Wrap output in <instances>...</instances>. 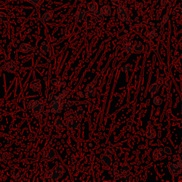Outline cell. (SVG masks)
I'll return each mask as SVG.
<instances>
[{
    "instance_id": "3",
    "label": "cell",
    "mask_w": 182,
    "mask_h": 182,
    "mask_svg": "<svg viewBox=\"0 0 182 182\" xmlns=\"http://www.w3.org/2000/svg\"><path fill=\"white\" fill-rule=\"evenodd\" d=\"M51 176L50 181H56L58 179H60L61 176L64 173V168L60 164L56 165L51 169Z\"/></svg>"
},
{
    "instance_id": "20",
    "label": "cell",
    "mask_w": 182,
    "mask_h": 182,
    "mask_svg": "<svg viewBox=\"0 0 182 182\" xmlns=\"http://www.w3.org/2000/svg\"><path fill=\"white\" fill-rule=\"evenodd\" d=\"M99 10H100L102 17H108L111 14V7L108 4L103 5Z\"/></svg>"
},
{
    "instance_id": "32",
    "label": "cell",
    "mask_w": 182,
    "mask_h": 182,
    "mask_svg": "<svg viewBox=\"0 0 182 182\" xmlns=\"http://www.w3.org/2000/svg\"><path fill=\"white\" fill-rule=\"evenodd\" d=\"M41 100H30V101L28 102V104H27V108H28L29 110H31V109L32 110L33 108L35 107L38 104L40 103V102L41 101Z\"/></svg>"
},
{
    "instance_id": "49",
    "label": "cell",
    "mask_w": 182,
    "mask_h": 182,
    "mask_svg": "<svg viewBox=\"0 0 182 182\" xmlns=\"http://www.w3.org/2000/svg\"><path fill=\"white\" fill-rule=\"evenodd\" d=\"M1 154H2V152H1V150H0V157H1Z\"/></svg>"
},
{
    "instance_id": "18",
    "label": "cell",
    "mask_w": 182,
    "mask_h": 182,
    "mask_svg": "<svg viewBox=\"0 0 182 182\" xmlns=\"http://www.w3.org/2000/svg\"><path fill=\"white\" fill-rule=\"evenodd\" d=\"M51 110L54 114H58L61 111V102L56 101V100H53L51 103Z\"/></svg>"
},
{
    "instance_id": "39",
    "label": "cell",
    "mask_w": 182,
    "mask_h": 182,
    "mask_svg": "<svg viewBox=\"0 0 182 182\" xmlns=\"http://www.w3.org/2000/svg\"><path fill=\"white\" fill-rule=\"evenodd\" d=\"M152 102L153 104H154L155 105H160L162 103V100L159 96H155L153 98Z\"/></svg>"
},
{
    "instance_id": "37",
    "label": "cell",
    "mask_w": 182,
    "mask_h": 182,
    "mask_svg": "<svg viewBox=\"0 0 182 182\" xmlns=\"http://www.w3.org/2000/svg\"><path fill=\"white\" fill-rule=\"evenodd\" d=\"M132 180V177L129 174L120 176V181L122 182H129Z\"/></svg>"
},
{
    "instance_id": "50",
    "label": "cell",
    "mask_w": 182,
    "mask_h": 182,
    "mask_svg": "<svg viewBox=\"0 0 182 182\" xmlns=\"http://www.w3.org/2000/svg\"><path fill=\"white\" fill-rule=\"evenodd\" d=\"M181 161H182V158H181ZM181 172L182 173V162H181Z\"/></svg>"
},
{
    "instance_id": "38",
    "label": "cell",
    "mask_w": 182,
    "mask_h": 182,
    "mask_svg": "<svg viewBox=\"0 0 182 182\" xmlns=\"http://www.w3.org/2000/svg\"><path fill=\"white\" fill-rule=\"evenodd\" d=\"M51 170H46V172L44 173V174H43V177L44 178V181H50V179H51Z\"/></svg>"
},
{
    "instance_id": "28",
    "label": "cell",
    "mask_w": 182,
    "mask_h": 182,
    "mask_svg": "<svg viewBox=\"0 0 182 182\" xmlns=\"http://www.w3.org/2000/svg\"><path fill=\"white\" fill-rule=\"evenodd\" d=\"M116 148H117L116 144H112V145H110L107 148H106L105 151V154H107V155L109 156H111L112 154L114 153Z\"/></svg>"
},
{
    "instance_id": "10",
    "label": "cell",
    "mask_w": 182,
    "mask_h": 182,
    "mask_svg": "<svg viewBox=\"0 0 182 182\" xmlns=\"http://www.w3.org/2000/svg\"><path fill=\"white\" fill-rule=\"evenodd\" d=\"M99 10L98 3L95 1H91L88 4V14H95Z\"/></svg>"
},
{
    "instance_id": "35",
    "label": "cell",
    "mask_w": 182,
    "mask_h": 182,
    "mask_svg": "<svg viewBox=\"0 0 182 182\" xmlns=\"http://www.w3.org/2000/svg\"><path fill=\"white\" fill-rule=\"evenodd\" d=\"M10 20V17L5 12H0V22H7Z\"/></svg>"
},
{
    "instance_id": "19",
    "label": "cell",
    "mask_w": 182,
    "mask_h": 182,
    "mask_svg": "<svg viewBox=\"0 0 182 182\" xmlns=\"http://www.w3.org/2000/svg\"><path fill=\"white\" fill-rule=\"evenodd\" d=\"M32 50H33V47L30 44H26V43H22L19 48V52L23 53H27L31 51Z\"/></svg>"
},
{
    "instance_id": "8",
    "label": "cell",
    "mask_w": 182,
    "mask_h": 182,
    "mask_svg": "<svg viewBox=\"0 0 182 182\" xmlns=\"http://www.w3.org/2000/svg\"><path fill=\"white\" fill-rule=\"evenodd\" d=\"M87 18V13L83 9H78L75 14V20L76 22H82Z\"/></svg>"
},
{
    "instance_id": "9",
    "label": "cell",
    "mask_w": 182,
    "mask_h": 182,
    "mask_svg": "<svg viewBox=\"0 0 182 182\" xmlns=\"http://www.w3.org/2000/svg\"><path fill=\"white\" fill-rule=\"evenodd\" d=\"M44 103L43 100H41L40 103L38 104L35 107L32 109V114L35 118H39V117L42 115L43 111H44Z\"/></svg>"
},
{
    "instance_id": "33",
    "label": "cell",
    "mask_w": 182,
    "mask_h": 182,
    "mask_svg": "<svg viewBox=\"0 0 182 182\" xmlns=\"http://www.w3.org/2000/svg\"><path fill=\"white\" fill-rule=\"evenodd\" d=\"M157 36H158L157 31H156L154 28H152V29L149 31L148 35H147V37H148V39L152 40V39H155L157 37Z\"/></svg>"
},
{
    "instance_id": "29",
    "label": "cell",
    "mask_w": 182,
    "mask_h": 182,
    "mask_svg": "<svg viewBox=\"0 0 182 182\" xmlns=\"http://www.w3.org/2000/svg\"><path fill=\"white\" fill-rule=\"evenodd\" d=\"M30 88L33 90L34 91H39L41 88V83L40 81L38 80H34L30 84Z\"/></svg>"
},
{
    "instance_id": "42",
    "label": "cell",
    "mask_w": 182,
    "mask_h": 182,
    "mask_svg": "<svg viewBox=\"0 0 182 182\" xmlns=\"http://www.w3.org/2000/svg\"><path fill=\"white\" fill-rule=\"evenodd\" d=\"M169 20V15L167 14H166L165 15L163 16V17H162V22H161V25L162 26H163V25H164L167 22V21Z\"/></svg>"
},
{
    "instance_id": "14",
    "label": "cell",
    "mask_w": 182,
    "mask_h": 182,
    "mask_svg": "<svg viewBox=\"0 0 182 182\" xmlns=\"http://www.w3.org/2000/svg\"><path fill=\"white\" fill-rule=\"evenodd\" d=\"M53 15V10H48L44 12V14L41 15L40 18V21L41 23H45L46 21H49L51 19Z\"/></svg>"
},
{
    "instance_id": "51",
    "label": "cell",
    "mask_w": 182,
    "mask_h": 182,
    "mask_svg": "<svg viewBox=\"0 0 182 182\" xmlns=\"http://www.w3.org/2000/svg\"><path fill=\"white\" fill-rule=\"evenodd\" d=\"M24 1H27V0H24Z\"/></svg>"
},
{
    "instance_id": "7",
    "label": "cell",
    "mask_w": 182,
    "mask_h": 182,
    "mask_svg": "<svg viewBox=\"0 0 182 182\" xmlns=\"http://www.w3.org/2000/svg\"><path fill=\"white\" fill-rule=\"evenodd\" d=\"M17 69V64L14 62V61H7V63H5L4 65L3 66V70L4 71L8 72L10 73H15Z\"/></svg>"
},
{
    "instance_id": "34",
    "label": "cell",
    "mask_w": 182,
    "mask_h": 182,
    "mask_svg": "<svg viewBox=\"0 0 182 182\" xmlns=\"http://www.w3.org/2000/svg\"><path fill=\"white\" fill-rule=\"evenodd\" d=\"M54 125L58 129H61L64 126V120L61 118H57L54 121Z\"/></svg>"
},
{
    "instance_id": "21",
    "label": "cell",
    "mask_w": 182,
    "mask_h": 182,
    "mask_svg": "<svg viewBox=\"0 0 182 182\" xmlns=\"http://www.w3.org/2000/svg\"><path fill=\"white\" fill-rule=\"evenodd\" d=\"M56 156V152L53 150V149H51V150L48 151L44 156L43 160L45 162H51L53 159H54V158H55Z\"/></svg>"
},
{
    "instance_id": "27",
    "label": "cell",
    "mask_w": 182,
    "mask_h": 182,
    "mask_svg": "<svg viewBox=\"0 0 182 182\" xmlns=\"http://www.w3.org/2000/svg\"><path fill=\"white\" fill-rule=\"evenodd\" d=\"M75 114H76V118L78 119L79 121H82V120H84L85 118H86V113H85V110L80 107L78 108L77 111L75 112Z\"/></svg>"
},
{
    "instance_id": "44",
    "label": "cell",
    "mask_w": 182,
    "mask_h": 182,
    "mask_svg": "<svg viewBox=\"0 0 182 182\" xmlns=\"http://www.w3.org/2000/svg\"><path fill=\"white\" fill-rule=\"evenodd\" d=\"M170 2V0H161L160 1V5L162 7H166Z\"/></svg>"
},
{
    "instance_id": "26",
    "label": "cell",
    "mask_w": 182,
    "mask_h": 182,
    "mask_svg": "<svg viewBox=\"0 0 182 182\" xmlns=\"http://www.w3.org/2000/svg\"><path fill=\"white\" fill-rule=\"evenodd\" d=\"M51 84L55 85L57 88H62L66 86V82L63 80V79L61 78H56V79H53L51 81Z\"/></svg>"
},
{
    "instance_id": "40",
    "label": "cell",
    "mask_w": 182,
    "mask_h": 182,
    "mask_svg": "<svg viewBox=\"0 0 182 182\" xmlns=\"http://www.w3.org/2000/svg\"><path fill=\"white\" fill-rule=\"evenodd\" d=\"M27 2L34 5V6L37 7L41 4V0H27Z\"/></svg>"
},
{
    "instance_id": "15",
    "label": "cell",
    "mask_w": 182,
    "mask_h": 182,
    "mask_svg": "<svg viewBox=\"0 0 182 182\" xmlns=\"http://www.w3.org/2000/svg\"><path fill=\"white\" fill-rule=\"evenodd\" d=\"M131 170V167L129 164H122L120 168L118 169V174L119 176L121 175H125V174H129Z\"/></svg>"
},
{
    "instance_id": "2",
    "label": "cell",
    "mask_w": 182,
    "mask_h": 182,
    "mask_svg": "<svg viewBox=\"0 0 182 182\" xmlns=\"http://www.w3.org/2000/svg\"><path fill=\"white\" fill-rule=\"evenodd\" d=\"M181 159H179L175 163L169 162L168 164V170L172 176H177L181 173Z\"/></svg>"
},
{
    "instance_id": "25",
    "label": "cell",
    "mask_w": 182,
    "mask_h": 182,
    "mask_svg": "<svg viewBox=\"0 0 182 182\" xmlns=\"http://www.w3.org/2000/svg\"><path fill=\"white\" fill-rule=\"evenodd\" d=\"M145 136L147 139H149V140H152V139H154L156 136V130L154 129L153 127H149L147 129L145 133Z\"/></svg>"
},
{
    "instance_id": "48",
    "label": "cell",
    "mask_w": 182,
    "mask_h": 182,
    "mask_svg": "<svg viewBox=\"0 0 182 182\" xmlns=\"http://www.w3.org/2000/svg\"><path fill=\"white\" fill-rule=\"evenodd\" d=\"M110 1H113V2H115V1H118V0H110Z\"/></svg>"
},
{
    "instance_id": "22",
    "label": "cell",
    "mask_w": 182,
    "mask_h": 182,
    "mask_svg": "<svg viewBox=\"0 0 182 182\" xmlns=\"http://www.w3.org/2000/svg\"><path fill=\"white\" fill-rule=\"evenodd\" d=\"M134 41L131 39H128L125 41V44L124 45V49L126 53H132V49H133V46H134Z\"/></svg>"
},
{
    "instance_id": "30",
    "label": "cell",
    "mask_w": 182,
    "mask_h": 182,
    "mask_svg": "<svg viewBox=\"0 0 182 182\" xmlns=\"http://www.w3.org/2000/svg\"><path fill=\"white\" fill-rule=\"evenodd\" d=\"M73 105V102L71 101H61V110H69V108L71 107V105Z\"/></svg>"
},
{
    "instance_id": "23",
    "label": "cell",
    "mask_w": 182,
    "mask_h": 182,
    "mask_svg": "<svg viewBox=\"0 0 182 182\" xmlns=\"http://www.w3.org/2000/svg\"><path fill=\"white\" fill-rule=\"evenodd\" d=\"M99 20V18L97 17L95 14H89L87 16V23L89 25H94L98 22Z\"/></svg>"
},
{
    "instance_id": "41",
    "label": "cell",
    "mask_w": 182,
    "mask_h": 182,
    "mask_svg": "<svg viewBox=\"0 0 182 182\" xmlns=\"http://www.w3.org/2000/svg\"><path fill=\"white\" fill-rule=\"evenodd\" d=\"M1 157V161H2L3 162H4V163H7V162H8L9 156H8V154H7V152L2 153Z\"/></svg>"
},
{
    "instance_id": "43",
    "label": "cell",
    "mask_w": 182,
    "mask_h": 182,
    "mask_svg": "<svg viewBox=\"0 0 182 182\" xmlns=\"http://www.w3.org/2000/svg\"><path fill=\"white\" fill-rule=\"evenodd\" d=\"M122 71L124 72V73H129V71H130L131 67L129 66V65H125V66H124L123 67H122Z\"/></svg>"
},
{
    "instance_id": "5",
    "label": "cell",
    "mask_w": 182,
    "mask_h": 182,
    "mask_svg": "<svg viewBox=\"0 0 182 182\" xmlns=\"http://www.w3.org/2000/svg\"><path fill=\"white\" fill-rule=\"evenodd\" d=\"M166 156H167V154L165 153L164 149L161 147H157L154 149L152 152V158L154 161H160V160L164 159Z\"/></svg>"
},
{
    "instance_id": "47",
    "label": "cell",
    "mask_w": 182,
    "mask_h": 182,
    "mask_svg": "<svg viewBox=\"0 0 182 182\" xmlns=\"http://www.w3.org/2000/svg\"><path fill=\"white\" fill-rule=\"evenodd\" d=\"M118 169V162H115L113 164V169Z\"/></svg>"
},
{
    "instance_id": "17",
    "label": "cell",
    "mask_w": 182,
    "mask_h": 182,
    "mask_svg": "<svg viewBox=\"0 0 182 182\" xmlns=\"http://www.w3.org/2000/svg\"><path fill=\"white\" fill-rule=\"evenodd\" d=\"M68 93H69V88H66V89L64 90L59 93L58 95H57L56 96L53 97V100H56V101H59L61 102L62 100H64V98L67 96Z\"/></svg>"
},
{
    "instance_id": "45",
    "label": "cell",
    "mask_w": 182,
    "mask_h": 182,
    "mask_svg": "<svg viewBox=\"0 0 182 182\" xmlns=\"http://www.w3.org/2000/svg\"><path fill=\"white\" fill-rule=\"evenodd\" d=\"M164 149L165 153L167 154V155H170V154H172V149H171V148H169V147H164Z\"/></svg>"
},
{
    "instance_id": "16",
    "label": "cell",
    "mask_w": 182,
    "mask_h": 182,
    "mask_svg": "<svg viewBox=\"0 0 182 182\" xmlns=\"http://www.w3.org/2000/svg\"><path fill=\"white\" fill-rule=\"evenodd\" d=\"M100 159H101L102 163L106 167H110L113 165V160H112L111 156L107 155V154H102L101 156H100Z\"/></svg>"
},
{
    "instance_id": "4",
    "label": "cell",
    "mask_w": 182,
    "mask_h": 182,
    "mask_svg": "<svg viewBox=\"0 0 182 182\" xmlns=\"http://www.w3.org/2000/svg\"><path fill=\"white\" fill-rule=\"evenodd\" d=\"M117 14H118V19L121 21H122V22H127V21L129 20V14L127 13L125 7L122 4L118 5Z\"/></svg>"
},
{
    "instance_id": "13",
    "label": "cell",
    "mask_w": 182,
    "mask_h": 182,
    "mask_svg": "<svg viewBox=\"0 0 182 182\" xmlns=\"http://www.w3.org/2000/svg\"><path fill=\"white\" fill-rule=\"evenodd\" d=\"M71 168L74 174H78L82 169V165L80 162L76 160H73L72 163L71 164Z\"/></svg>"
},
{
    "instance_id": "52",
    "label": "cell",
    "mask_w": 182,
    "mask_h": 182,
    "mask_svg": "<svg viewBox=\"0 0 182 182\" xmlns=\"http://www.w3.org/2000/svg\"><path fill=\"white\" fill-rule=\"evenodd\" d=\"M44 1H48V0H44Z\"/></svg>"
},
{
    "instance_id": "11",
    "label": "cell",
    "mask_w": 182,
    "mask_h": 182,
    "mask_svg": "<svg viewBox=\"0 0 182 182\" xmlns=\"http://www.w3.org/2000/svg\"><path fill=\"white\" fill-rule=\"evenodd\" d=\"M144 49H145V46L140 41H135L134 43V46H133L132 53H140L143 52Z\"/></svg>"
},
{
    "instance_id": "24",
    "label": "cell",
    "mask_w": 182,
    "mask_h": 182,
    "mask_svg": "<svg viewBox=\"0 0 182 182\" xmlns=\"http://www.w3.org/2000/svg\"><path fill=\"white\" fill-rule=\"evenodd\" d=\"M40 51L44 55H48L51 53V46L46 43L43 42L40 46Z\"/></svg>"
},
{
    "instance_id": "12",
    "label": "cell",
    "mask_w": 182,
    "mask_h": 182,
    "mask_svg": "<svg viewBox=\"0 0 182 182\" xmlns=\"http://www.w3.org/2000/svg\"><path fill=\"white\" fill-rule=\"evenodd\" d=\"M161 85L162 83H159V81L155 83H153L150 86H149V90H148V94L149 95H153L154 94H156V93H157L159 89V88L161 87Z\"/></svg>"
},
{
    "instance_id": "6",
    "label": "cell",
    "mask_w": 182,
    "mask_h": 182,
    "mask_svg": "<svg viewBox=\"0 0 182 182\" xmlns=\"http://www.w3.org/2000/svg\"><path fill=\"white\" fill-rule=\"evenodd\" d=\"M65 124H66V127L70 130H75L80 127V122L76 118L66 120Z\"/></svg>"
},
{
    "instance_id": "31",
    "label": "cell",
    "mask_w": 182,
    "mask_h": 182,
    "mask_svg": "<svg viewBox=\"0 0 182 182\" xmlns=\"http://www.w3.org/2000/svg\"><path fill=\"white\" fill-rule=\"evenodd\" d=\"M73 118H76V114H75V112H73V110H68V112H66V114L64 115V120H71V119Z\"/></svg>"
},
{
    "instance_id": "36",
    "label": "cell",
    "mask_w": 182,
    "mask_h": 182,
    "mask_svg": "<svg viewBox=\"0 0 182 182\" xmlns=\"http://www.w3.org/2000/svg\"><path fill=\"white\" fill-rule=\"evenodd\" d=\"M173 14L176 17H181L182 15V8L180 6H176L173 10Z\"/></svg>"
},
{
    "instance_id": "1",
    "label": "cell",
    "mask_w": 182,
    "mask_h": 182,
    "mask_svg": "<svg viewBox=\"0 0 182 182\" xmlns=\"http://www.w3.org/2000/svg\"><path fill=\"white\" fill-rule=\"evenodd\" d=\"M98 75H97L96 76L93 78V80H92L91 83H89L86 86V89L84 91V95L86 98H92L95 95L96 93V83L97 81H98Z\"/></svg>"
},
{
    "instance_id": "46",
    "label": "cell",
    "mask_w": 182,
    "mask_h": 182,
    "mask_svg": "<svg viewBox=\"0 0 182 182\" xmlns=\"http://www.w3.org/2000/svg\"><path fill=\"white\" fill-rule=\"evenodd\" d=\"M53 93H56V90L54 91V92H52V93H49L48 95V100H51L53 98Z\"/></svg>"
}]
</instances>
